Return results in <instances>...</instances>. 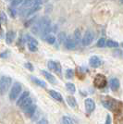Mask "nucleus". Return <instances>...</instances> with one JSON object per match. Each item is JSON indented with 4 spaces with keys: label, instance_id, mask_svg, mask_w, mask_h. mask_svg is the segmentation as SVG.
Here are the masks:
<instances>
[{
    "label": "nucleus",
    "instance_id": "nucleus-1",
    "mask_svg": "<svg viewBox=\"0 0 123 124\" xmlns=\"http://www.w3.org/2000/svg\"><path fill=\"white\" fill-rule=\"evenodd\" d=\"M102 105L106 108L111 110L113 112H117L120 109V103L117 101L116 99L109 97V96H107L104 99H102Z\"/></svg>",
    "mask_w": 123,
    "mask_h": 124
},
{
    "label": "nucleus",
    "instance_id": "nucleus-2",
    "mask_svg": "<svg viewBox=\"0 0 123 124\" xmlns=\"http://www.w3.org/2000/svg\"><path fill=\"white\" fill-rule=\"evenodd\" d=\"M11 82H12V80L8 76H2L1 77V80H0V92L2 94H4L8 90V88L11 84Z\"/></svg>",
    "mask_w": 123,
    "mask_h": 124
},
{
    "label": "nucleus",
    "instance_id": "nucleus-3",
    "mask_svg": "<svg viewBox=\"0 0 123 124\" xmlns=\"http://www.w3.org/2000/svg\"><path fill=\"white\" fill-rule=\"evenodd\" d=\"M93 84L96 88L102 89V88L106 87L107 85V78L105 77L103 74H97L94 80H93Z\"/></svg>",
    "mask_w": 123,
    "mask_h": 124
},
{
    "label": "nucleus",
    "instance_id": "nucleus-4",
    "mask_svg": "<svg viewBox=\"0 0 123 124\" xmlns=\"http://www.w3.org/2000/svg\"><path fill=\"white\" fill-rule=\"evenodd\" d=\"M21 85L20 83H14V85L12 86L10 90V93H9V99L12 100V101H14L17 97H18V95L21 93Z\"/></svg>",
    "mask_w": 123,
    "mask_h": 124
},
{
    "label": "nucleus",
    "instance_id": "nucleus-5",
    "mask_svg": "<svg viewBox=\"0 0 123 124\" xmlns=\"http://www.w3.org/2000/svg\"><path fill=\"white\" fill-rule=\"evenodd\" d=\"M92 40H93V32L92 31H87L85 32V34H84V36L82 38V44L83 46H87L89 45H91L92 44Z\"/></svg>",
    "mask_w": 123,
    "mask_h": 124
},
{
    "label": "nucleus",
    "instance_id": "nucleus-6",
    "mask_svg": "<svg viewBox=\"0 0 123 124\" xmlns=\"http://www.w3.org/2000/svg\"><path fill=\"white\" fill-rule=\"evenodd\" d=\"M47 67L49 70H51L53 71H55L57 74H61V66L59 63H57L56 61H53V60H49L47 63Z\"/></svg>",
    "mask_w": 123,
    "mask_h": 124
},
{
    "label": "nucleus",
    "instance_id": "nucleus-7",
    "mask_svg": "<svg viewBox=\"0 0 123 124\" xmlns=\"http://www.w3.org/2000/svg\"><path fill=\"white\" fill-rule=\"evenodd\" d=\"M76 42L74 40V38H72L71 36H68L66 38V40H65V46L67 49L69 50H73V49H75V47H76Z\"/></svg>",
    "mask_w": 123,
    "mask_h": 124
},
{
    "label": "nucleus",
    "instance_id": "nucleus-8",
    "mask_svg": "<svg viewBox=\"0 0 123 124\" xmlns=\"http://www.w3.org/2000/svg\"><path fill=\"white\" fill-rule=\"evenodd\" d=\"M84 105H85V108H86V111H87L88 113L92 112V111L94 110V108H95V103H94V101L91 98L85 99Z\"/></svg>",
    "mask_w": 123,
    "mask_h": 124
},
{
    "label": "nucleus",
    "instance_id": "nucleus-9",
    "mask_svg": "<svg viewBox=\"0 0 123 124\" xmlns=\"http://www.w3.org/2000/svg\"><path fill=\"white\" fill-rule=\"evenodd\" d=\"M89 63H90V66H91L92 68L96 69V68H99L100 66H101L102 61H101V59H100L98 57H96V56H93V57H92L91 58H90Z\"/></svg>",
    "mask_w": 123,
    "mask_h": 124
},
{
    "label": "nucleus",
    "instance_id": "nucleus-10",
    "mask_svg": "<svg viewBox=\"0 0 123 124\" xmlns=\"http://www.w3.org/2000/svg\"><path fill=\"white\" fill-rule=\"evenodd\" d=\"M28 47H29V50L31 52H36L37 51V46H38V44H37V42L36 40H34L33 38H31V37L28 36Z\"/></svg>",
    "mask_w": 123,
    "mask_h": 124
},
{
    "label": "nucleus",
    "instance_id": "nucleus-11",
    "mask_svg": "<svg viewBox=\"0 0 123 124\" xmlns=\"http://www.w3.org/2000/svg\"><path fill=\"white\" fill-rule=\"evenodd\" d=\"M16 38V32L14 31H8L6 34V43L8 45H10Z\"/></svg>",
    "mask_w": 123,
    "mask_h": 124
},
{
    "label": "nucleus",
    "instance_id": "nucleus-12",
    "mask_svg": "<svg viewBox=\"0 0 123 124\" xmlns=\"http://www.w3.org/2000/svg\"><path fill=\"white\" fill-rule=\"evenodd\" d=\"M48 93L50 94V96H52L54 99H56V100L59 101V102H63V97H62V95L59 93H57L56 91H55V90H50Z\"/></svg>",
    "mask_w": 123,
    "mask_h": 124
},
{
    "label": "nucleus",
    "instance_id": "nucleus-13",
    "mask_svg": "<svg viewBox=\"0 0 123 124\" xmlns=\"http://www.w3.org/2000/svg\"><path fill=\"white\" fill-rule=\"evenodd\" d=\"M119 87V81L117 78H113L110 80V89L112 91H117Z\"/></svg>",
    "mask_w": 123,
    "mask_h": 124
},
{
    "label": "nucleus",
    "instance_id": "nucleus-14",
    "mask_svg": "<svg viewBox=\"0 0 123 124\" xmlns=\"http://www.w3.org/2000/svg\"><path fill=\"white\" fill-rule=\"evenodd\" d=\"M42 74L46 77V79L49 82V83H56V78L54 77L51 73L47 72V71H46V70H42Z\"/></svg>",
    "mask_w": 123,
    "mask_h": 124
},
{
    "label": "nucleus",
    "instance_id": "nucleus-15",
    "mask_svg": "<svg viewBox=\"0 0 123 124\" xmlns=\"http://www.w3.org/2000/svg\"><path fill=\"white\" fill-rule=\"evenodd\" d=\"M28 97H30V93H29L28 91L23 92L22 94L21 95V97L18 99V101H17V105H18V106H21V103H22V102H24Z\"/></svg>",
    "mask_w": 123,
    "mask_h": 124
},
{
    "label": "nucleus",
    "instance_id": "nucleus-16",
    "mask_svg": "<svg viewBox=\"0 0 123 124\" xmlns=\"http://www.w3.org/2000/svg\"><path fill=\"white\" fill-rule=\"evenodd\" d=\"M31 105H32V101H31V97H28V98L26 99L24 102H22V103H21V105L20 106V107H21V109L26 110L27 108H29Z\"/></svg>",
    "mask_w": 123,
    "mask_h": 124
},
{
    "label": "nucleus",
    "instance_id": "nucleus-17",
    "mask_svg": "<svg viewBox=\"0 0 123 124\" xmlns=\"http://www.w3.org/2000/svg\"><path fill=\"white\" fill-rule=\"evenodd\" d=\"M41 8L42 6H34V7H32L31 8H29L27 10V13H26V17H29V16L32 15L33 13H35V12H37V11L39 10Z\"/></svg>",
    "mask_w": 123,
    "mask_h": 124
},
{
    "label": "nucleus",
    "instance_id": "nucleus-18",
    "mask_svg": "<svg viewBox=\"0 0 123 124\" xmlns=\"http://www.w3.org/2000/svg\"><path fill=\"white\" fill-rule=\"evenodd\" d=\"M31 80L35 83V84H37L38 86L43 87V88H46V84L45 82H43V81H41V80H39V79H37V78H35V77H33V76H31Z\"/></svg>",
    "mask_w": 123,
    "mask_h": 124
},
{
    "label": "nucleus",
    "instance_id": "nucleus-19",
    "mask_svg": "<svg viewBox=\"0 0 123 124\" xmlns=\"http://www.w3.org/2000/svg\"><path fill=\"white\" fill-rule=\"evenodd\" d=\"M35 110H36V106L35 105H31L29 108H27L26 110H24V112H25V114L28 117H31V116L34 114Z\"/></svg>",
    "mask_w": 123,
    "mask_h": 124
},
{
    "label": "nucleus",
    "instance_id": "nucleus-20",
    "mask_svg": "<svg viewBox=\"0 0 123 124\" xmlns=\"http://www.w3.org/2000/svg\"><path fill=\"white\" fill-rule=\"evenodd\" d=\"M67 102L68 104L71 107V108H76L77 107V102H76V99L74 98L73 96H68L67 97Z\"/></svg>",
    "mask_w": 123,
    "mask_h": 124
},
{
    "label": "nucleus",
    "instance_id": "nucleus-21",
    "mask_svg": "<svg viewBox=\"0 0 123 124\" xmlns=\"http://www.w3.org/2000/svg\"><path fill=\"white\" fill-rule=\"evenodd\" d=\"M74 40L76 43H80L82 39V35H81V31L79 29H76L75 31H74Z\"/></svg>",
    "mask_w": 123,
    "mask_h": 124
},
{
    "label": "nucleus",
    "instance_id": "nucleus-22",
    "mask_svg": "<svg viewBox=\"0 0 123 124\" xmlns=\"http://www.w3.org/2000/svg\"><path fill=\"white\" fill-rule=\"evenodd\" d=\"M66 88H67V90L70 93H75V91H76V87H75V85L71 83H66Z\"/></svg>",
    "mask_w": 123,
    "mask_h": 124
},
{
    "label": "nucleus",
    "instance_id": "nucleus-23",
    "mask_svg": "<svg viewBox=\"0 0 123 124\" xmlns=\"http://www.w3.org/2000/svg\"><path fill=\"white\" fill-rule=\"evenodd\" d=\"M46 41L47 42L48 44L53 45V44H55V42H56V37L54 36V35H52V34H49L48 36L46 37Z\"/></svg>",
    "mask_w": 123,
    "mask_h": 124
},
{
    "label": "nucleus",
    "instance_id": "nucleus-24",
    "mask_svg": "<svg viewBox=\"0 0 123 124\" xmlns=\"http://www.w3.org/2000/svg\"><path fill=\"white\" fill-rule=\"evenodd\" d=\"M107 46H108V47L114 48V47H118V44L117 43V42L113 41V40H108V41L107 42Z\"/></svg>",
    "mask_w": 123,
    "mask_h": 124
},
{
    "label": "nucleus",
    "instance_id": "nucleus-25",
    "mask_svg": "<svg viewBox=\"0 0 123 124\" xmlns=\"http://www.w3.org/2000/svg\"><path fill=\"white\" fill-rule=\"evenodd\" d=\"M62 124H73V121L69 117L65 116L62 118Z\"/></svg>",
    "mask_w": 123,
    "mask_h": 124
},
{
    "label": "nucleus",
    "instance_id": "nucleus-26",
    "mask_svg": "<svg viewBox=\"0 0 123 124\" xmlns=\"http://www.w3.org/2000/svg\"><path fill=\"white\" fill-rule=\"evenodd\" d=\"M24 1H25V0H12L11 6H12L13 8H15V7H18V6H20V5H22V4L24 3Z\"/></svg>",
    "mask_w": 123,
    "mask_h": 124
},
{
    "label": "nucleus",
    "instance_id": "nucleus-27",
    "mask_svg": "<svg viewBox=\"0 0 123 124\" xmlns=\"http://www.w3.org/2000/svg\"><path fill=\"white\" fill-rule=\"evenodd\" d=\"M74 76V71L71 69H68L66 70V78L67 79H72V77Z\"/></svg>",
    "mask_w": 123,
    "mask_h": 124
},
{
    "label": "nucleus",
    "instance_id": "nucleus-28",
    "mask_svg": "<svg viewBox=\"0 0 123 124\" xmlns=\"http://www.w3.org/2000/svg\"><path fill=\"white\" fill-rule=\"evenodd\" d=\"M105 45H106V39H105V38H100V39L98 40L97 44H96V46H97L98 47H104Z\"/></svg>",
    "mask_w": 123,
    "mask_h": 124
},
{
    "label": "nucleus",
    "instance_id": "nucleus-29",
    "mask_svg": "<svg viewBox=\"0 0 123 124\" xmlns=\"http://www.w3.org/2000/svg\"><path fill=\"white\" fill-rule=\"evenodd\" d=\"M66 38H67V37H66L64 32H60V33L58 34V42H59V43H62L63 41H65Z\"/></svg>",
    "mask_w": 123,
    "mask_h": 124
},
{
    "label": "nucleus",
    "instance_id": "nucleus-30",
    "mask_svg": "<svg viewBox=\"0 0 123 124\" xmlns=\"http://www.w3.org/2000/svg\"><path fill=\"white\" fill-rule=\"evenodd\" d=\"M8 12H9V14L12 18H15L16 14H17V11H16L15 8H13V7L12 8H8Z\"/></svg>",
    "mask_w": 123,
    "mask_h": 124
},
{
    "label": "nucleus",
    "instance_id": "nucleus-31",
    "mask_svg": "<svg viewBox=\"0 0 123 124\" xmlns=\"http://www.w3.org/2000/svg\"><path fill=\"white\" fill-rule=\"evenodd\" d=\"M24 66H25L26 69H28V70H31V71H33V70H34V68H33V66H32V64L29 63V62L25 63V64H24Z\"/></svg>",
    "mask_w": 123,
    "mask_h": 124
},
{
    "label": "nucleus",
    "instance_id": "nucleus-32",
    "mask_svg": "<svg viewBox=\"0 0 123 124\" xmlns=\"http://www.w3.org/2000/svg\"><path fill=\"white\" fill-rule=\"evenodd\" d=\"M6 21V15H5V13L2 11L1 12V23H4Z\"/></svg>",
    "mask_w": 123,
    "mask_h": 124
},
{
    "label": "nucleus",
    "instance_id": "nucleus-33",
    "mask_svg": "<svg viewBox=\"0 0 123 124\" xmlns=\"http://www.w3.org/2000/svg\"><path fill=\"white\" fill-rule=\"evenodd\" d=\"M8 54H9V52L8 51H6V52H3V53H1V55H0V57H2V58H5L8 56Z\"/></svg>",
    "mask_w": 123,
    "mask_h": 124
},
{
    "label": "nucleus",
    "instance_id": "nucleus-34",
    "mask_svg": "<svg viewBox=\"0 0 123 124\" xmlns=\"http://www.w3.org/2000/svg\"><path fill=\"white\" fill-rule=\"evenodd\" d=\"M37 124H48V122H47V119H40L38 122H37Z\"/></svg>",
    "mask_w": 123,
    "mask_h": 124
},
{
    "label": "nucleus",
    "instance_id": "nucleus-35",
    "mask_svg": "<svg viewBox=\"0 0 123 124\" xmlns=\"http://www.w3.org/2000/svg\"><path fill=\"white\" fill-rule=\"evenodd\" d=\"M106 124H111V117L108 115V117H107V121H106Z\"/></svg>",
    "mask_w": 123,
    "mask_h": 124
},
{
    "label": "nucleus",
    "instance_id": "nucleus-36",
    "mask_svg": "<svg viewBox=\"0 0 123 124\" xmlns=\"http://www.w3.org/2000/svg\"><path fill=\"white\" fill-rule=\"evenodd\" d=\"M121 46H123V43H122V44H121Z\"/></svg>",
    "mask_w": 123,
    "mask_h": 124
}]
</instances>
